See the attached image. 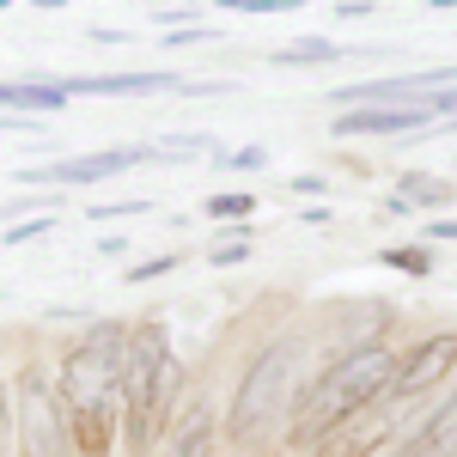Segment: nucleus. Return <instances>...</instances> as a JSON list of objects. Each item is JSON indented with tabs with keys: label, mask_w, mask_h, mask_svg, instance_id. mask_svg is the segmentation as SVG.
<instances>
[{
	"label": "nucleus",
	"mask_w": 457,
	"mask_h": 457,
	"mask_svg": "<svg viewBox=\"0 0 457 457\" xmlns=\"http://www.w3.org/2000/svg\"><path fill=\"white\" fill-rule=\"evenodd\" d=\"M122 348L129 329L116 317H98L68 353H62V415H68V445L79 457H110L116 445V378H122Z\"/></svg>",
	"instance_id": "obj_1"
},
{
	"label": "nucleus",
	"mask_w": 457,
	"mask_h": 457,
	"mask_svg": "<svg viewBox=\"0 0 457 457\" xmlns=\"http://www.w3.org/2000/svg\"><path fill=\"white\" fill-rule=\"evenodd\" d=\"M177 390H183V366L171 360V329L135 323L116 378V433L129 439V452H159L165 427L177 421Z\"/></svg>",
	"instance_id": "obj_2"
},
{
	"label": "nucleus",
	"mask_w": 457,
	"mask_h": 457,
	"mask_svg": "<svg viewBox=\"0 0 457 457\" xmlns=\"http://www.w3.org/2000/svg\"><path fill=\"white\" fill-rule=\"evenodd\" d=\"M305 353H312L305 336H281V342H269L250 360L245 385H238L232 409H226V439L232 445H262L287 409H299V366H305Z\"/></svg>",
	"instance_id": "obj_3"
},
{
	"label": "nucleus",
	"mask_w": 457,
	"mask_h": 457,
	"mask_svg": "<svg viewBox=\"0 0 457 457\" xmlns=\"http://www.w3.org/2000/svg\"><path fill=\"white\" fill-rule=\"evenodd\" d=\"M390 372H396V353L378 348V342L342 353V360H336V366L305 390V403H299V415H293V445H305V452H312L317 433H329L336 421H348L353 409L378 403V396L390 390Z\"/></svg>",
	"instance_id": "obj_4"
},
{
	"label": "nucleus",
	"mask_w": 457,
	"mask_h": 457,
	"mask_svg": "<svg viewBox=\"0 0 457 457\" xmlns=\"http://www.w3.org/2000/svg\"><path fill=\"white\" fill-rule=\"evenodd\" d=\"M12 445L19 457H73L68 445V415H62V390L43 366L19 372V403H12Z\"/></svg>",
	"instance_id": "obj_5"
},
{
	"label": "nucleus",
	"mask_w": 457,
	"mask_h": 457,
	"mask_svg": "<svg viewBox=\"0 0 457 457\" xmlns=\"http://www.w3.org/2000/svg\"><path fill=\"white\" fill-rule=\"evenodd\" d=\"M415 415V403H403V396H378V403H366V409H353L348 421H336L329 433H317L312 439V457H378L390 445V433Z\"/></svg>",
	"instance_id": "obj_6"
},
{
	"label": "nucleus",
	"mask_w": 457,
	"mask_h": 457,
	"mask_svg": "<svg viewBox=\"0 0 457 457\" xmlns=\"http://www.w3.org/2000/svg\"><path fill=\"white\" fill-rule=\"evenodd\" d=\"M452 372H457V336H452V329H439V336H427L421 348L396 353V372H390V390H385V396L421 403L427 390L439 385V378H452Z\"/></svg>",
	"instance_id": "obj_7"
},
{
	"label": "nucleus",
	"mask_w": 457,
	"mask_h": 457,
	"mask_svg": "<svg viewBox=\"0 0 457 457\" xmlns=\"http://www.w3.org/2000/svg\"><path fill=\"white\" fill-rule=\"evenodd\" d=\"M146 146H104V153H86V159H62V165H19L12 183H49V189H86V183H104V177L141 165Z\"/></svg>",
	"instance_id": "obj_8"
},
{
	"label": "nucleus",
	"mask_w": 457,
	"mask_h": 457,
	"mask_svg": "<svg viewBox=\"0 0 457 457\" xmlns=\"http://www.w3.org/2000/svg\"><path fill=\"white\" fill-rule=\"evenodd\" d=\"M427 116H433V104H353L348 116H336L329 122V135L336 141H378V135H415V129H427Z\"/></svg>",
	"instance_id": "obj_9"
},
{
	"label": "nucleus",
	"mask_w": 457,
	"mask_h": 457,
	"mask_svg": "<svg viewBox=\"0 0 457 457\" xmlns=\"http://www.w3.org/2000/svg\"><path fill=\"white\" fill-rule=\"evenodd\" d=\"M159 457H213V403L195 396L159 439Z\"/></svg>",
	"instance_id": "obj_10"
},
{
	"label": "nucleus",
	"mask_w": 457,
	"mask_h": 457,
	"mask_svg": "<svg viewBox=\"0 0 457 457\" xmlns=\"http://www.w3.org/2000/svg\"><path fill=\"white\" fill-rule=\"evenodd\" d=\"M396 457H457V390H445L439 403H427V421L415 427V439Z\"/></svg>",
	"instance_id": "obj_11"
},
{
	"label": "nucleus",
	"mask_w": 457,
	"mask_h": 457,
	"mask_svg": "<svg viewBox=\"0 0 457 457\" xmlns=\"http://www.w3.org/2000/svg\"><path fill=\"white\" fill-rule=\"evenodd\" d=\"M68 104V92L55 79H0V110H19V116H55Z\"/></svg>",
	"instance_id": "obj_12"
},
{
	"label": "nucleus",
	"mask_w": 457,
	"mask_h": 457,
	"mask_svg": "<svg viewBox=\"0 0 457 457\" xmlns=\"http://www.w3.org/2000/svg\"><path fill=\"white\" fill-rule=\"evenodd\" d=\"M68 98L79 92H183L177 73H98V79H55Z\"/></svg>",
	"instance_id": "obj_13"
},
{
	"label": "nucleus",
	"mask_w": 457,
	"mask_h": 457,
	"mask_svg": "<svg viewBox=\"0 0 457 457\" xmlns=\"http://www.w3.org/2000/svg\"><path fill=\"white\" fill-rule=\"evenodd\" d=\"M396 195H403L409 208H445V202H457V183L452 177H433V171H409Z\"/></svg>",
	"instance_id": "obj_14"
},
{
	"label": "nucleus",
	"mask_w": 457,
	"mask_h": 457,
	"mask_svg": "<svg viewBox=\"0 0 457 457\" xmlns=\"http://www.w3.org/2000/svg\"><path fill=\"white\" fill-rule=\"evenodd\" d=\"M342 49L329 43V37H299V43H287L275 49V68H305V62H336Z\"/></svg>",
	"instance_id": "obj_15"
},
{
	"label": "nucleus",
	"mask_w": 457,
	"mask_h": 457,
	"mask_svg": "<svg viewBox=\"0 0 457 457\" xmlns=\"http://www.w3.org/2000/svg\"><path fill=\"white\" fill-rule=\"evenodd\" d=\"M378 262L403 269V275H415V281H427V275H433V250H427V245H396V250H385Z\"/></svg>",
	"instance_id": "obj_16"
},
{
	"label": "nucleus",
	"mask_w": 457,
	"mask_h": 457,
	"mask_svg": "<svg viewBox=\"0 0 457 457\" xmlns=\"http://www.w3.org/2000/svg\"><path fill=\"white\" fill-rule=\"evenodd\" d=\"M250 208H256L250 195H213V202H208V208H202V213H213V220H245Z\"/></svg>",
	"instance_id": "obj_17"
},
{
	"label": "nucleus",
	"mask_w": 457,
	"mask_h": 457,
	"mask_svg": "<svg viewBox=\"0 0 457 457\" xmlns=\"http://www.w3.org/2000/svg\"><path fill=\"white\" fill-rule=\"evenodd\" d=\"M220 165H232V171H256V165H269V153H262V146H238V153H220Z\"/></svg>",
	"instance_id": "obj_18"
},
{
	"label": "nucleus",
	"mask_w": 457,
	"mask_h": 457,
	"mask_svg": "<svg viewBox=\"0 0 457 457\" xmlns=\"http://www.w3.org/2000/svg\"><path fill=\"white\" fill-rule=\"evenodd\" d=\"M177 269V256H153V262H135V269H129V281L141 287V281H159V275H171Z\"/></svg>",
	"instance_id": "obj_19"
},
{
	"label": "nucleus",
	"mask_w": 457,
	"mask_h": 457,
	"mask_svg": "<svg viewBox=\"0 0 457 457\" xmlns=\"http://www.w3.org/2000/svg\"><path fill=\"white\" fill-rule=\"evenodd\" d=\"M245 256H250V238H245V232H238L232 245H220V250H213L208 262H220V269H232V262H245Z\"/></svg>",
	"instance_id": "obj_20"
},
{
	"label": "nucleus",
	"mask_w": 457,
	"mask_h": 457,
	"mask_svg": "<svg viewBox=\"0 0 457 457\" xmlns=\"http://www.w3.org/2000/svg\"><path fill=\"white\" fill-rule=\"evenodd\" d=\"M0 457H12V409H6V390H0Z\"/></svg>",
	"instance_id": "obj_21"
},
{
	"label": "nucleus",
	"mask_w": 457,
	"mask_h": 457,
	"mask_svg": "<svg viewBox=\"0 0 457 457\" xmlns=\"http://www.w3.org/2000/svg\"><path fill=\"white\" fill-rule=\"evenodd\" d=\"M122 213H146V202H116V208H92V220H122Z\"/></svg>",
	"instance_id": "obj_22"
},
{
	"label": "nucleus",
	"mask_w": 457,
	"mask_h": 457,
	"mask_svg": "<svg viewBox=\"0 0 457 457\" xmlns=\"http://www.w3.org/2000/svg\"><path fill=\"white\" fill-rule=\"evenodd\" d=\"M427 238H457V220H433V226H427Z\"/></svg>",
	"instance_id": "obj_23"
},
{
	"label": "nucleus",
	"mask_w": 457,
	"mask_h": 457,
	"mask_svg": "<svg viewBox=\"0 0 457 457\" xmlns=\"http://www.w3.org/2000/svg\"><path fill=\"white\" fill-rule=\"evenodd\" d=\"M213 31H165V43H208Z\"/></svg>",
	"instance_id": "obj_24"
},
{
	"label": "nucleus",
	"mask_w": 457,
	"mask_h": 457,
	"mask_svg": "<svg viewBox=\"0 0 457 457\" xmlns=\"http://www.w3.org/2000/svg\"><path fill=\"white\" fill-rule=\"evenodd\" d=\"M220 6H226V12H250L256 0H220Z\"/></svg>",
	"instance_id": "obj_25"
}]
</instances>
